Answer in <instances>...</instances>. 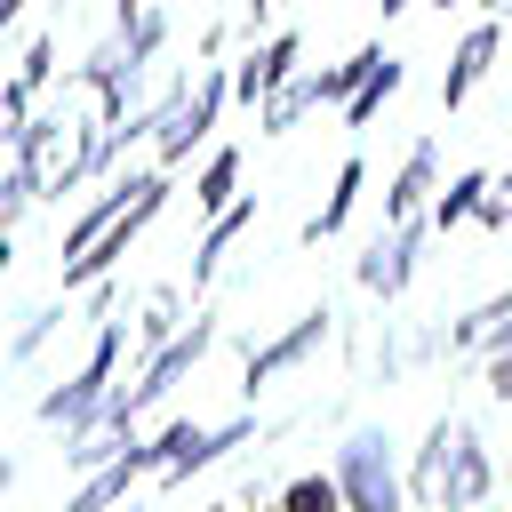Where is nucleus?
Returning a JSON list of instances; mask_svg holds the SVG:
<instances>
[{"label": "nucleus", "mask_w": 512, "mask_h": 512, "mask_svg": "<svg viewBox=\"0 0 512 512\" xmlns=\"http://www.w3.org/2000/svg\"><path fill=\"white\" fill-rule=\"evenodd\" d=\"M496 488V464H488V440L472 432V416H440L408 464V496L432 504V512H480Z\"/></svg>", "instance_id": "f257e3e1"}, {"label": "nucleus", "mask_w": 512, "mask_h": 512, "mask_svg": "<svg viewBox=\"0 0 512 512\" xmlns=\"http://www.w3.org/2000/svg\"><path fill=\"white\" fill-rule=\"evenodd\" d=\"M88 168H104V136L72 128L64 112H40V120H24V136H16V176H24V192H32V200H40V192H64V184H80Z\"/></svg>", "instance_id": "f03ea898"}, {"label": "nucleus", "mask_w": 512, "mask_h": 512, "mask_svg": "<svg viewBox=\"0 0 512 512\" xmlns=\"http://www.w3.org/2000/svg\"><path fill=\"white\" fill-rule=\"evenodd\" d=\"M208 344H216V328H208V320H200V328H184V336H168V344L136 368V384H120V392L104 400V424H120V432H128V416H144L152 400H168V392H176V376H192Z\"/></svg>", "instance_id": "7ed1b4c3"}, {"label": "nucleus", "mask_w": 512, "mask_h": 512, "mask_svg": "<svg viewBox=\"0 0 512 512\" xmlns=\"http://www.w3.org/2000/svg\"><path fill=\"white\" fill-rule=\"evenodd\" d=\"M112 360H120V320L96 336V352H88V368L72 376V384H56L48 400H40V424H64V432H88L96 416H104V400H112Z\"/></svg>", "instance_id": "20e7f679"}, {"label": "nucleus", "mask_w": 512, "mask_h": 512, "mask_svg": "<svg viewBox=\"0 0 512 512\" xmlns=\"http://www.w3.org/2000/svg\"><path fill=\"white\" fill-rule=\"evenodd\" d=\"M224 96H232V72H200V88H176V96H168V112H160V128H152L168 168H176V160H184V152H192V144L216 128Z\"/></svg>", "instance_id": "39448f33"}, {"label": "nucleus", "mask_w": 512, "mask_h": 512, "mask_svg": "<svg viewBox=\"0 0 512 512\" xmlns=\"http://www.w3.org/2000/svg\"><path fill=\"white\" fill-rule=\"evenodd\" d=\"M424 240H432V216H400L384 240H368V256L352 264V280H360L368 296H400V288L416 280V264H424Z\"/></svg>", "instance_id": "423d86ee"}, {"label": "nucleus", "mask_w": 512, "mask_h": 512, "mask_svg": "<svg viewBox=\"0 0 512 512\" xmlns=\"http://www.w3.org/2000/svg\"><path fill=\"white\" fill-rule=\"evenodd\" d=\"M160 200H168V176H144V192H136V200H128V208H120V216H112V224L88 240V256H72V264H64V288H88L104 264H120V256H128V240H136V232L160 216Z\"/></svg>", "instance_id": "0eeeda50"}, {"label": "nucleus", "mask_w": 512, "mask_h": 512, "mask_svg": "<svg viewBox=\"0 0 512 512\" xmlns=\"http://www.w3.org/2000/svg\"><path fill=\"white\" fill-rule=\"evenodd\" d=\"M496 40H504L496 24H472V32L456 40V64H448V80H440V104H448V112H456V104H464V96L488 80V64H496Z\"/></svg>", "instance_id": "6e6552de"}, {"label": "nucleus", "mask_w": 512, "mask_h": 512, "mask_svg": "<svg viewBox=\"0 0 512 512\" xmlns=\"http://www.w3.org/2000/svg\"><path fill=\"white\" fill-rule=\"evenodd\" d=\"M440 344H448V352H504V344H512V288L488 296V304H472Z\"/></svg>", "instance_id": "1a4fd4ad"}, {"label": "nucleus", "mask_w": 512, "mask_h": 512, "mask_svg": "<svg viewBox=\"0 0 512 512\" xmlns=\"http://www.w3.org/2000/svg\"><path fill=\"white\" fill-rule=\"evenodd\" d=\"M288 72H296V32H272L264 48H248V64L232 72V88H240L248 104H264V96H272V88H280Z\"/></svg>", "instance_id": "9d476101"}, {"label": "nucleus", "mask_w": 512, "mask_h": 512, "mask_svg": "<svg viewBox=\"0 0 512 512\" xmlns=\"http://www.w3.org/2000/svg\"><path fill=\"white\" fill-rule=\"evenodd\" d=\"M320 336H328V312H304V320H296L288 336H272L264 352H248V392H256V384H272L280 368H296V360H304V352H312Z\"/></svg>", "instance_id": "9b49d317"}, {"label": "nucleus", "mask_w": 512, "mask_h": 512, "mask_svg": "<svg viewBox=\"0 0 512 512\" xmlns=\"http://www.w3.org/2000/svg\"><path fill=\"white\" fill-rule=\"evenodd\" d=\"M312 104H328V96H320V72H288V80L264 96V112H256V120H264V136H288Z\"/></svg>", "instance_id": "f8f14e48"}, {"label": "nucleus", "mask_w": 512, "mask_h": 512, "mask_svg": "<svg viewBox=\"0 0 512 512\" xmlns=\"http://www.w3.org/2000/svg\"><path fill=\"white\" fill-rule=\"evenodd\" d=\"M432 168H440V152H432V144H416V152L400 160V176H392V192H384V224H400V216H424Z\"/></svg>", "instance_id": "ddd939ff"}, {"label": "nucleus", "mask_w": 512, "mask_h": 512, "mask_svg": "<svg viewBox=\"0 0 512 512\" xmlns=\"http://www.w3.org/2000/svg\"><path fill=\"white\" fill-rule=\"evenodd\" d=\"M48 80V40H32L24 48V64H16V80L0 88V144H16L24 136V104H32V88Z\"/></svg>", "instance_id": "4468645a"}, {"label": "nucleus", "mask_w": 512, "mask_h": 512, "mask_svg": "<svg viewBox=\"0 0 512 512\" xmlns=\"http://www.w3.org/2000/svg\"><path fill=\"white\" fill-rule=\"evenodd\" d=\"M136 192H144V176H120L112 192H96V200L80 208V224L64 232V264H72V256H88V240H96V232H104V224H112V216H120V208L136 200Z\"/></svg>", "instance_id": "2eb2a0df"}, {"label": "nucleus", "mask_w": 512, "mask_h": 512, "mask_svg": "<svg viewBox=\"0 0 512 512\" xmlns=\"http://www.w3.org/2000/svg\"><path fill=\"white\" fill-rule=\"evenodd\" d=\"M360 184H368V160H344V168H336V192H328V200L304 216V240H328V232H344V216H352Z\"/></svg>", "instance_id": "dca6fc26"}, {"label": "nucleus", "mask_w": 512, "mask_h": 512, "mask_svg": "<svg viewBox=\"0 0 512 512\" xmlns=\"http://www.w3.org/2000/svg\"><path fill=\"white\" fill-rule=\"evenodd\" d=\"M400 80H408V72H400V56H376V72H368V80L344 96V120H352V128H368V120H376V104H384Z\"/></svg>", "instance_id": "f3484780"}, {"label": "nucleus", "mask_w": 512, "mask_h": 512, "mask_svg": "<svg viewBox=\"0 0 512 512\" xmlns=\"http://www.w3.org/2000/svg\"><path fill=\"white\" fill-rule=\"evenodd\" d=\"M480 192H488V168H464L440 200H432V232H448V224H464V216H480Z\"/></svg>", "instance_id": "a211bd4d"}, {"label": "nucleus", "mask_w": 512, "mask_h": 512, "mask_svg": "<svg viewBox=\"0 0 512 512\" xmlns=\"http://www.w3.org/2000/svg\"><path fill=\"white\" fill-rule=\"evenodd\" d=\"M248 216H256V200H232V208H216V224H208V240L192 248V280H208V272H216V256H224V240H232V232H240Z\"/></svg>", "instance_id": "6ab92c4d"}, {"label": "nucleus", "mask_w": 512, "mask_h": 512, "mask_svg": "<svg viewBox=\"0 0 512 512\" xmlns=\"http://www.w3.org/2000/svg\"><path fill=\"white\" fill-rule=\"evenodd\" d=\"M280 512H344L336 472H304V480H288V488H280Z\"/></svg>", "instance_id": "aec40b11"}, {"label": "nucleus", "mask_w": 512, "mask_h": 512, "mask_svg": "<svg viewBox=\"0 0 512 512\" xmlns=\"http://www.w3.org/2000/svg\"><path fill=\"white\" fill-rule=\"evenodd\" d=\"M232 176H240V152H216L208 168H200V184H192V200L216 216V208H232Z\"/></svg>", "instance_id": "412c9836"}, {"label": "nucleus", "mask_w": 512, "mask_h": 512, "mask_svg": "<svg viewBox=\"0 0 512 512\" xmlns=\"http://www.w3.org/2000/svg\"><path fill=\"white\" fill-rule=\"evenodd\" d=\"M480 224H488V232L512 224V176H488V192H480Z\"/></svg>", "instance_id": "4be33fe9"}, {"label": "nucleus", "mask_w": 512, "mask_h": 512, "mask_svg": "<svg viewBox=\"0 0 512 512\" xmlns=\"http://www.w3.org/2000/svg\"><path fill=\"white\" fill-rule=\"evenodd\" d=\"M488 392H496V400H512V344H504V352H488Z\"/></svg>", "instance_id": "5701e85b"}, {"label": "nucleus", "mask_w": 512, "mask_h": 512, "mask_svg": "<svg viewBox=\"0 0 512 512\" xmlns=\"http://www.w3.org/2000/svg\"><path fill=\"white\" fill-rule=\"evenodd\" d=\"M16 16H24V0H0V32H8V24H16Z\"/></svg>", "instance_id": "b1692460"}, {"label": "nucleus", "mask_w": 512, "mask_h": 512, "mask_svg": "<svg viewBox=\"0 0 512 512\" xmlns=\"http://www.w3.org/2000/svg\"><path fill=\"white\" fill-rule=\"evenodd\" d=\"M376 8H384V16H400V8H408V0H376Z\"/></svg>", "instance_id": "393cba45"}, {"label": "nucleus", "mask_w": 512, "mask_h": 512, "mask_svg": "<svg viewBox=\"0 0 512 512\" xmlns=\"http://www.w3.org/2000/svg\"><path fill=\"white\" fill-rule=\"evenodd\" d=\"M0 272H8V232H0Z\"/></svg>", "instance_id": "a878e982"}, {"label": "nucleus", "mask_w": 512, "mask_h": 512, "mask_svg": "<svg viewBox=\"0 0 512 512\" xmlns=\"http://www.w3.org/2000/svg\"><path fill=\"white\" fill-rule=\"evenodd\" d=\"M248 8H256V16H264V8H280V0H248Z\"/></svg>", "instance_id": "bb28decb"}, {"label": "nucleus", "mask_w": 512, "mask_h": 512, "mask_svg": "<svg viewBox=\"0 0 512 512\" xmlns=\"http://www.w3.org/2000/svg\"><path fill=\"white\" fill-rule=\"evenodd\" d=\"M0 496H8V464H0Z\"/></svg>", "instance_id": "cd10ccee"}, {"label": "nucleus", "mask_w": 512, "mask_h": 512, "mask_svg": "<svg viewBox=\"0 0 512 512\" xmlns=\"http://www.w3.org/2000/svg\"><path fill=\"white\" fill-rule=\"evenodd\" d=\"M432 8H456V0H432Z\"/></svg>", "instance_id": "c85d7f7f"}, {"label": "nucleus", "mask_w": 512, "mask_h": 512, "mask_svg": "<svg viewBox=\"0 0 512 512\" xmlns=\"http://www.w3.org/2000/svg\"><path fill=\"white\" fill-rule=\"evenodd\" d=\"M496 8H512V0H496Z\"/></svg>", "instance_id": "c756f323"}]
</instances>
